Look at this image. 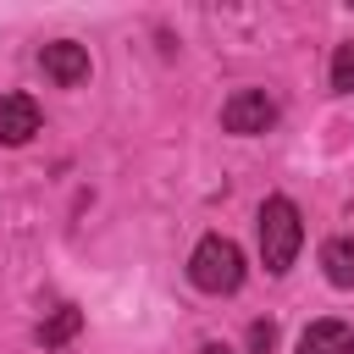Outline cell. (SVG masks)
I'll return each mask as SVG.
<instances>
[{
    "mask_svg": "<svg viewBox=\"0 0 354 354\" xmlns=\"http://www.w3.org/2000/svg\"><path fill=\"white\" fill-rule=\"evenodd\" d=\"M299 243H304V221H299V205L293 199H266L260 205V260H266V271L271 277H282L288 266H293V254H299Z\"/></svg>",
    "mask_w": 354,
    "mask_h": 354,
    "instance_id": "1",
    "label": "cell"
},
{
    "mask_svg": "<svg viewBox=\"0 0 354 354\" xmlns=\"http://www.w3.org/2000/svg\"><path fill=\"white\" fill-rule=\"evenodd\" d=\"M188 277H194V288H205V293H232V288L243 282V249H238L232 238L210 232V238H199V249L188 254Z\"/></svg>",
    "mask_w": 354,
    "mask_h": 354,
    "instance_id": "2",
    "label": "cell"
},
{
    "mask_svg": "<svg viewBox=\"0 0 354 354\" xmlns=\"http://www.w3.org/2000/svg\"><path fill=\"white\" fill-rule=\"evenodd\" d=\"M271 122H277V100H271L266 88H238V94L221 105V127L238 133V138H254V133H266Z\"/></svg>",
    "mask_w": 354,
    "mask_h": 354,
    "instance_id": "3",
    "label": "cell"
},
{
    "mask_svg": "<svg viewBox=\"0 0 354 354\" xmlns=\"http://www.w3.org/2000/svg\"><path fill=\"white\" fill-rule=\"evenodd\" d=\"M39 66H44V77H50V83L77 88V83L88 77V50H83V44H72V39H55V44H44V50H39Z\"/></svg>",
    "mask_w": 354,
    "mask_h": 354,
    "instance_id": "4",
    "label": "cell"
},
{
    "mask_svg": "<svg viewBox=\"0 0 354 354\" xmlns=\"http://www.w3.org/2000/svg\"><path fill=\"white\" fill-rule=\"evenodd\" d=\"M33 133H39L33 94H0V144H28Z\"/></svg>",
    "mask_w": 354,
    "mask_h": 354,
    "instance_id": "5",
    "label": "cell"
},
{
    "mask_svg": "<svg viewBox=\"0 0 354 354\" xmlns=\"http://www.w3.org/2000/svg\"><path fill=\"white\" fill-rule=\"evenodd\" d=\"M299 354H354V326L348 321H310L299 332Z\"/></svg>",
    "mask_w": 354,
    "mask_h": 354,
    "instance_id": "6",
    "label": "cell"
},
{
    "mask_svg": "<svg viewBox=\"0 0 354 354\" xmlns=\"http://www.w3.org/2000/svg\"><path fill=\"white\" fill-rule=\"evenodd\" d=\"M77 332H83V310H77V304H61L50 321H39V343H44V348H61V343H72Z\"/></svg>",
    "mask_w": 354,
    "mask_h": 354,
    "instance_id": "7",
    "label": "cell"
},
{
    "mask_svg": "<svg viewBox=\"0 0 354 354\" xmlns=\"http://www.w3.org/2000/svg\"><path fill=\"white\" fill-rule=\"evenodd\" d=\"M321 266H326V282L332 288H354V238H332L321 249Z\"/></svg>",
    "mask_w": 354,
    "mask_h": 354,
    "instance_id": "8",
    "label": "cell"
},
{
    "mask_svg": "<svg viewBox=\"0 0 354 354\" xmlns=\"http://www.w3.org/2000/svg\"><path fill=\"white\" fill-rule=\"evenodd\" d=\"M332 88L337 94H354V39L337 44V55H332Z\"/></svg>",
    "mask_w": 354,
    "mask_h": 354,
    "instance_id": "9",
    "label": "cell"
},
{
    "mask_svg": "<svg viewBox=\"0 0 354 354\" xmlns=\"http://www.w3.org/2000/svg\"><path fill=\"white\" fill-rule=\"evenodd\" d=\"M271 348H277V326L271 321H254L249 326V354H271Z\"/></svg>",
    "mask_w": 354,
    "mask_h": 354,
    "instance_id": "10",
    "label": "cell"
},
{
    "mask_svg": "<svg viewBox=\"0 0 354 354\" xmlns=\"http://www.w3.org/2000/svg\"><path fill=\"white\" fill-rule=\"evenodd\" d=\"M199 354H232V348H227V343H205Z\"/></svg>",
    "mask_w": 354,
    "mask_h": 354,
    "instance_id": "11",
    "label": "cell"
}]
</instances>
